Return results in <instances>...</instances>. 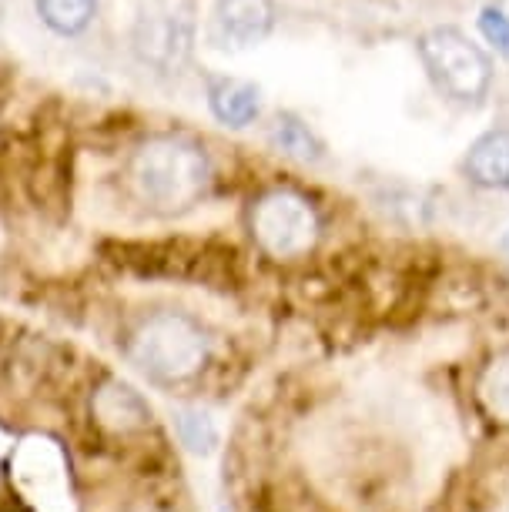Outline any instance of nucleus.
<instances>
[{"instance_id":"6e6552de","label":"nucleus","mask_w":509,"mask_h":512,"mask_svg":"<svg viewBox=\"0 0 509 512\" xmlns=\"http://www.w3.org/2000/svg\"><path fill=\"white\" fill-rule=\"evenodd\" d=\"M463 168L479 188H509V131H486L483 138L473 141Z\"/></svg>"},{"instance_id":"9d476101","label":"nucleus","mask_w":509,"mask_h":512,"mask_svg":"<svg viewBox=\"0 0 509 512\" xmlns=\"http://www.w3.org/2000/svg\"><path fill=\"white\" fill-rule=\"evenodd\" d=\"M476 395L489 419L509 425V349L496 352L483 365V372L476 379Z\"/></svg>"},{"instance_id":"ddd939ff","label":"nucleus","mask_w":509,"mask_h":512,"mask_svg":"<svg viewBox=\"0 0 509 512\" xmlns=\"http://www.w3.org/2000/svg\"><path fill=\"white\" fill-rule=\"evenodd\" d=\"M272 138L285 154H292V158H299V161L322 158V144L312 138V131L305 128V124L292 121V118H278L272 128Z\"/></svg>"},{"instance_id":"f257e3e1","label":"nucleus","mask_w":509,"mask_h":512,"mask_svg":"<svg viewBox=\"0 0 509 512\" xmlns=\"http://www.w3.org/2000/svg\"><path fill=\"white\" fill-rule=\"evenodd\" d=\"M128 175L144 205L161 215H181L205 198L211 158L205 144L188 134H155L134 148Z\"/></svg>"},{"instance_id":"1a4fd4ad","label":"nucleus","mask_w":509,"mask_h":512,"mask_svg":"<svg viewBox=\"0 0 509 512\" xmlns=\"http://www.w3.org/2000/svg\"><path fill=\"white\" fill-rule=\"evenodd\" d=\"M211 111H215L218 121L232 124V128H248L258 111H262V101H258V88L248 81H235V77H225V81L211 84Z\"/></svg>"},{"instance_id":"9b49d317","label":"nucleus","mask_w":509,"mask_h":512,"mask_svg":"<svg viewBox=\"0 0 509 512\" xmlns=\"http://www.w3.org/2000/svg\"><path fill=\"white\" fill-rule=\"evenodd\" d=\"M34 4L44 24L57 34H81L98 11V0H34Z\"/></svg>"},{"instance_id":"0eeeda50","label":"nucleus","mask_w":509,"mask_h":512,"mask_svg":"<svg viewBox=\"0 0 509 512\" xmlns=\"http://www.w3.org/2000/svg\"><path fill=\"white\" fill-rule=\"evenodd\" d=\"M94 415H98L101 425H108L114 432H138L144 425H151L148 402L124 382H104L94 392Z\"/></svg>"},{"instance_id":"2eb2a0df","label":"nucleus","mask_w":509,"mask_h":512,"mask_svg":"<svg viewBox=\"0 0 509 512\" xmlns=\"http://www.w3.org/2000/svg\"><path fill=\"white\" fill-rule=\"evenodd\" d=\"M503 248H506V255H509V235L503 238Z\"/></svg>"},{"instance_id":"f03ea898","label":"nucleus","mask_w":509,"mask_h":512,"mask_svg":"<svg viewBox=\"0 0 509 512\" xmlns=\"http://www.w3.org/2000/svg\"><path fill=\"white\" fill-rule=\"evenodd\" d=\"M128 355L155 382H191L211 359V338L185 312H155L131 332Z\"/></svg>"},{"instance_id":"423d86ee","label":"nucleus","mask_w":509,"mask_h":512,"mask_svg":"<svg viewBox=\"0 0 509 512\" xmlns=\"http://www.w3.org/2000/svg\"><path fill=\"white\" fill-rule=\"evenodd\" d=\"M275 24L272 0H218L211 11V34L222 47L245 51L262 44Z\"/></svg>"},{"instance_id":"39448f33","label":"nucleus","mask_w":509,"mask_h":512,"mask_svg":"<svg viewBox=\"0 0 509 512\" xmlns=\"http://www.w3.org/2000/svg\"><path fill=\"white\" fill-rule=\"evenodd\" d=\"M131 44H134V54H138L144 64L171 74L191 57L195 27H191L188 14H181L168 4H155V7H148V11H141V17L134 21Z\"/></svg>"},{"instance_id":"7ed1b4c3","label":"nucleus","mask_w":509,"mask_h":512,"mask_svg":"<svg viewBox=\"0 0 509 512\" xmlns=\"http://www.w3.org/2000/svg\"><path fill=\"white\" fill-rule=\"evenodd\" d=\"M248 231H252L255 245L262 248L268 258L292 262V258H305L319 245L322 221L312 201L299 195V191L272 188L252 201Z\"/></svg>"},{"instance_id":"20e7f679","label":"nucleus","mask_w":509,"mask_h":512,"mask_svg":"<svg viewBox=\"0 0 509 512\" xmlns=\"http://www.w3.org/2000/svg\"><path fill=\"white\" fill-rule=\"evenodd\" d=\"M419 54L436 88L453 101L473 104L486 98L493 64L483 54V47L469 41L466 34L453 31V27H436L419 41Z\"/></svg>"},{"instance_id":"4468645a","label":"nucleus","mask_w":509,"mask_h":512,"mask_svg":"<svg viewBox=\"0 0 509 512\" xmlns=\"http://www.w3.org/2000/svg\"><path fill=\"white\" fill-rule=\"evenodd\" d=\"M483 34L496 44V51H503L509 57V17L503 11L483 14Z\"/></svg>"},{"instance_id":"f8f14e48","label":"nucleus","mask_w":509,"mask_h":512,"mask_svg":"<svg viewBox=\"0 0 509 512\" xmlns=\"http://www.w3.org/2000/svg\"><path fill=\"white\" fill-rule=\"evenodd\" d=\"M175 429H178V439L185 442L191 452H198V456H205V452L218 446V425L208 412L181 409L175 415Z\"/></svg>"}]
</instances>
